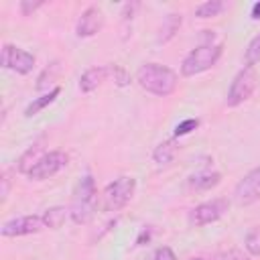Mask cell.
Instances as JSON below:
<instances>
[{"label":"cell","instance_id":"cb8c5ba5","mask_svg":"<svg viewBox=\"0 0 260 260\" xmlns=\"http://www.w3.org/2000/svg\"><path fill=\"white\" fill-rule=\"evenodd\" d=\"M197 126H199V120H197V118H187V120L179 122V124L175 126V138H181V136L191 134Z\"/></svg>","mask_w":260,"mask_h":260},{"label":"cell","instance_id":"ac0fdd59","mask_svg":"<svg viewBox=\"0 0 260 260\" xmlns=\"http://www.w3.org/2000/svg\"><path fill=\"white\" fill-rule=\"evenodd\" d=\"M69 215V209H65L63 205H53L49 209H45L43 213V221H45V228H51V230H59L65 219Z\"/></svg>","mask_w":260,"mask_h":260},{"label":"cell","instance_id":"7a4b0ae2","mask_svg":"<svg viewBox=\"0 0 260 260\" xmlns=\"http://www.w3.org/2000/svg\"><path fill=\"white\" fill-rule=\"evenodd\" d=\"M95 205H98V191H95V181L91 175H83L73 191L71 197V207H69V217L73 223L83 225L87 223L93 213H95Z\"/></svg>","mask_w":260,"mask_h":260},{"label":"cell","instance_id":"52a82bcc","mask_svg":"<svg viewBox=\"0 0 260 260\" xmlns=\"http://www.w3.org/2000/svg\"><path fill=\"white\" fill-rule=\"evenodd\" d=\"M228 209H230V201L223 197H217V199H211V201H205V203H199L197 207H193L189 213V221H191V225L201 228V225L221 219Z\"/></svg>","mask_w":260,"mask_h":260},{"label":"cell","instance_id":"ba28073f","mask_svg":"<svg viewBox=\"0 0 260 260\" xmlns=\"http://www.w3.org/2000/svg\"><path fill=\"white\" fill-rule=\"evenodd\" d=\"M35 63H37V59L32 53H28L20 47H14L10 43L2 45V67L4 69H12L18 75H26L32 71Z\"/></svg>","mask_w":260,"mask_h":260},{"label":"cell","instance_id":"44dd1931","mask_svg":"<svg viewBox=\"0 0 260 260\" xmlns=\"http://www.w3.org/2000/svg\"><path fill=\"white\" fill-rule=\"evenodd\" d=\"M244 63H246V67H254L256 63H260V32L248 43V47L244 51Z\"/></svg>","mask_w":260,"mask_h":260},{"label":"cell","instance_id":"d4e9b609","mask_svg":"<svg viewBox=\"0 0 260 260\" xmlns=\"http://www.w3.org/2000/svg\"><path fill=\"white\" fill-rule=\"evenodd\" d=\"M215 260H250V254H244L242 250H238V248H232V250H225V252H221Z\"/></svg>","mask_w":260,"mask_h":260},{"label":"cell","instance_id":"83f0119b","mask_svg":"<svg viewBox=\"0 0 260 260\" xmlns=\"http://www.w3.org/2000/svg\"><path fill=\"white\" fill-rule=\"evenodd\" d=\"M252 18H254V20H260V2H256V4L252 6Z\"/></svg>","mask_w":260,"mask_h":260},{"label":"cell","instance_id":"4fadbf2b","mask_svg":"<svg viewBox=\"0 0 260 260\" xmlns=\"http://www.w3.org/2000/svg\"><path fill=\"white\" fill-rule=\"evenodd\" d=\"M219 181H221V175L217 171H199L189 177L187 185L191 191H209V189L217 187Z\"/></svg>","mask_w":260,"mask_h":260},{"label":"cell","instance_id":"5b68a950","mask_svg":"<svg viewBox=\"0 0 260 260\" xmlns=\"http://www.w3.org/2000/svg\"><path fill=\"white\" fill-rule=\"evenodd\" d=\"M256 85H258V73H256V69L244 65L236 73V77L232 79V83H230V89H228V95H225V106L238 108L240 104L248 102L250 95L254 93Z\"/></svg>","mask_w":260,"mask_h":260},{"label":"cell","instance_id":"7c38bea8","mask_svg":"<svg viewBox=\"0 0 260 260\" xmlns=\"http://www.w3.org/2000/svg\"><path fill=\"white\" fill-rule=\"evenodd\" d=\"M108 77H110V67L108 65H93V67H89V69H85L81 73V77H79V89L83 93H91Z\"/></svg>","mask_w":260,"mask_h":260},{"label":"cell","instance_id":"8992f818","mask_svg":"<svg viewBox=\"0 0 260 260\" xmlns=\"http://www.w3.org/2000/svg\"><path fill=\"white\" fill-rule=\"evenodd\" d=\"M69 162V156L63 152V150H51V152H45L37 165L28 171V179L32 181H45V179H51L55 177L59 171H63Z\"/></svg>","mask_w":260,"mask_h":260},{"label":"cell","instance_id":"277c9868","mask_svg":"<svg viewBox=\"0 0 260 260\" xmlns=\"http://www.w3.org/2000/svg\"><path fill=\"white\" fill-rule=\"evenodd\" d=\"M136 191V179L134 177H118L110 185H106L102 193V207L106 211H120L124 209Z\"/></svg>","mask_w":260,"mask_h":260},{"label":"cell","instance_id":"9a60e30c","mask_svg":"<svg viewBox=\"0 0 260 260\" xmlns=\"http://www.w3.org/2000/svg\"><path fill=\"white\" fill-rule=\"evenodd\" d=\"M59 93H61V87L59 85H55V87H51L47 93H43L41 98H35L28 106H26V110H24V116L26 118H32V116H37L41 110H45L47 106H51L57 98H59Z\"/></svg>","mask_w":260,"mask_h":260},{"label":"cell","instance_id":"6da1fadb","mask_svg":"<svg viewBox=\"0 0 260 260\" xmlns=\"http://www.w3.org/2000/svg\"><path fill=\"white\" fill-rule=\"evenodd\" d=\"M136 81H138V85L144 91H148V93H152L156 98H169L177 89L179 77L167 65H160V63H144L136 71Z\"/></svg>","mask_w":260,"mask_h":260},{"label":"cell","instance_id":"30bf717a","mask_svg":"<svg viewBox=\"0 0 260 260\" xmlns=\"http://www.w3.org/2000/svg\"><path fill=\"white\" fill-rule=\"evenodd\" d=\"M234 199L238 205H252L260 199V167L248 171L234 189Z\"/></svg>","mask_w":260,"mask_h":260},{"label":"cell","instance_id":"8fae6325","mask_svg":"<svg viewBox=\"0 0 260 260\" xmlns=\"http://www.w3.org/2000/svg\"><path fill=\"white\" fill-rule=\"evenodd\" d=\"M104 26V12L98 6H89L81 12L77 24H75V35L79 39H89L93 35H98Z\"/></svg>","mask_w":260,"mask_h":260},{"label":"cell","instance_id":"3957f363","mask_svg":"<svg viewBox=\"0 0 260 260\" xmlns=\"http://www.w3.org/2000/svg\"><path fill=\"white\" fill-rule=\"evenodd\" d=\"M223 53V43H201L193 51L187 53V57L181 61V75L195 77L199 73H205L211 69Z\"/></svg>","mask_w":260,"mask_h":260},{"label":"cell","instance_id":"d6986e66","mask_svg":"<svg viewBox=\"0 0 260 260\" xmlns=\"http://www.w3.org/2000/svg\"><path fill=\"white\" fill-rule=\"evenodd\" d=\"M225 10V2L221 0H207V2H201L195 6V16L197 18H213L217 14H221Z\"/></svg>","mask_w":260,"mask_h":260},{"label":"cell","instance_id":"7402d4cb","mask_svg":"<svg viewBox=\"0 0 260 260\" xmlns=\"http://www.w3.org/2000/svg\"><path fill=\"white\" fill-rule=\"evenodd\" d=\"M246 252L250 256H260V228H252L248 234H246Z\"/></svg>","mask_w":260,"mask_h":260},{"label":"cell","instance_id":"9c48e42d","mask_svg":"<svg viewBox=\"0 0 260 260\" xmlns=\"http://www.w3.org/2000/svg\"><path fill=\"white\" fill-rule=\"evenodd\" d=\"M43 228H45L43 215H20V217L4 221L0 232L4 238H20V236L39 234Z\"/></svg>","mask_w":260,"mask_h":260},{"label":"cell","instance_id":"4316f807","mask_svg":"<svg viewBox=\"0 0 260 260\" xmlns=\"http://www.w3.org/2000/svg\"><path fill=\"white\" fill-rule=\"evenodd\" d=\"M18 6H20V12H22V16H30L35 10H39V8L43 6V2H28V0H22Z\"/></svg>","mask_w":260,"mask_h":260},{"label":"cell","instance_id":"603a6c76","mask_svg":"<svg viewBox=\"0 0 260 260\" xmlns=\"http://www.w3.org/2000/svg\"><path fill=\"white\" fill-rule=\"evenodd\" d=\"M108 67H110V77H114V83H116L118 87H126V85H130V73H128L122 65H114V63H110Z\"/></svg>","mask_w":260,"mask_h":260},{"label":"cell","instance_id":"484cf974","mask_svg":"<svg viewBox=\"0 0 260 260\" xmlns=\"http://www.w3.org/2000/svg\"><path fill=\"white\" fill-rule=\"evenodd\" d=\"M150 260H177V256H175V252L169 246H160V248H156L152 252Z\"/></svg>","mask_w":260,"mask_h":260},{"label":"cell","instance_id":"f1b7e54d","mask_svg":"<svg viewBox=\"0 0 260 260\" xmlns=\"http://www.w3.org/2000/svg\"><path fill=\"white\" fill-rule=\"evenodd\" d=\"M189 260H203V258H189Z\"/></svg>","mask_w":260,"mask_h":260},{"label":"cell","instance_id":"5bb4252c","mask_svg":"<svg viewBox=\"0 0 260 260\" xmlns=\"http://www.w3.org/2000/svg\"><path fill=\"white\" fill-rule=\"evenodd\" d=\"M181 24H183V16L179 14V12H171V14H167L165 18H162V24H160V28H158V35H156V43L158 45H165V43H169L177 32H179V28H181Z\"/></svg>","mask_w":260,"mask_h":260},{"label":"cell","instance_id":"ffe728a7","mask_svg":"<svg viewBox=\"0 0 260 260\" xmlns=\"http://www.w3.org/2000/svg\"><path fill=\"white\" fill-rule=\"evenodd\" d=\"M59 71H61V63L59 61H53V63H49L45 69H43V73L39 75V79H37V89L41 91V89H47L53 81H55V77L59 75Z\"/></svg>","mask_w":260,"mask_h":260},{"label":"cell","instance_id":"e0dca14e","mask_svg":"<svg viewBox=\"0 0 260 260\" xmlns=\"http://www.w3.org/2000/svg\"><path fill=\"white\" fill-rule=\"evenodd\" d=\"M175 154H177V142H175V138H169V140L158 142L154 146V150H152V158H154L156 165H169V162H173Z\"/></svg>","mask_w":260,"mask_h":260},{"label":"cell","instance_id":"2e32d148","mask_svg":"<svg viewBox=\"0 0 260 260\" xmlns=\"http://www.w3.org/2000/svg\"><path fill=\"white\" fill-rule=\"evenodd\" d=\"M45 152H43V146L37 142V144H32V146H28L22 154H20V158H18V162H16V171L18 173H22V175H28V171L37 165V160L43 156Z\"/></svg>","mask_w":260,"mask_h":260}]
</instances>
